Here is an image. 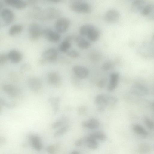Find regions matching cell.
<instances>
[{
    "label": "cell",
    "mask_w": 154,
    "mask_h": 154,
    "mask_svg": "<svg viewBox=\"0 0 154 154\" xmlns=\"http://www.w3.org/2000/svg\"><path fill=\"white\" fill-rule=\"evenodd\" d=\"M84 142V139L81 138L77 140L75 142V144L77 146H81Z\"/></svg>",
    "instance_id": "cell-41"
},
{
    "label": "cell",
    "mask_w": 154,
    "mask_h": 154,
    "mask_svg": "<svg viewBox=\"0 0 154 154\" xmlns=\"http://www.w3.org/2000/svg\"><path fill=\"white\" fill-rule=\"evenodd\" d=\"M36 13L34 14V17L42 20L53 19L58 17L61 14L60 11L57 8L53 7L48 8L43 10L37 8Z\"/></svg>",
    "instance_id": "cell-1"
},
{
    "label": "cell",
    "mask_w": 154,
    "mask_h": 154,
    "mask_svg": "<svg viewBox=\"0 0 154 154\" xmlns=\"http://www.w3.org/2000/svg\"><path fill=\"white\" fill-rule=\"evenodd\" d=\"M70 23V20L66 18L63 17L58 18L55 23L56 31L60 34L65 32L69 28Z\"/></svg>",
    "instance_id": "cell-5"
},
{
    "label": "cell",
    "mask_w": 154,
    "mask_h": 154,
    "mask_svg": "<svg viewBox=\"0 0 154 154\" xmlns=\"http://www.w3.org/2000/svg\"><path fill=\"white\" fill-rule=\"evenodd\" d=\"M28 86L29 88L34 91L39 90L42 87V83L38 77H33L30 78L28 80Z\"/></svg>",
    "instance_id": "cell-15"
},
{
    "label": "cell",
    "mask_w": 154,
    "mask_h": 154,
    "mask_svg": "<svg viewBox=\"0 0 154 154\" xmlns=\"http://www.w3.org/2000/svg\"><path fill=\"white\" fill-rule=\"evenodd\" d=\"M70 154H80V153L78 151L73 150L71 152Z\"/></svg>",
    "instance_id": "cell-43"
},
{
    "label": "cell",
    "mask_w": 154,
    "mask_h": 154,
    "mask_svg": "<svg viewBox=\"0 0 154 154\" xmlns=\"http://www.w3.org/2000/svg\"><path fill=\"white\" fill-rule=\"evenodd\" d=\"M109 77V82L107 87V90L109 91H111L114 90L117 86L119 74L118 72L112 73L110 74Z\"/></svg>",
    "instance_id": "cell-19"
},
{
    "label": "cell",
    "mask_w": 154,
    "mask_h": 154,
    "mask_svg": "<svg viewBox=\"0 0 154 154\" xmlns=\"http://www.w3.org/2000/svg\"><path fill=\"white\" fill-rule=\"evenodd\" d=\"M23 29V26L19 24H16L11 26L8 30V34L11 36H14L20 33Z\"/></svg>",
    "instance_id": "cell-25"
},
{
    "label": "cell",
    "mask_w": 154,
    "mask_h": 154,
    "mask_svg": "<svg viewBox=\"0 0 154 154\" xmlns=\"http://www.w3.org/2000/svg\"><path fill=\"white\" fill-rule=\"evenodd\" d=\"M79 33L80 35L93 42L97 41L100 36L98 30L90 24H85L81 26L79 29Z\"/></svg>",
    "instance_id": "cell-2"
},
{
    "label": "cell",
    "mask_w": 154,
    "mask_h": 154,
    "mask_svg": "<svg viewBox=\"0 0 154 154\" xmlns=\"http://www.w3.org/2000/svg\"><path fill=\"white\" fill-rule=\"evenodd\" d=\"M8 59L7 54L3 53L0 54V66L4 64Z\"/></svg>",
    "instance_id": "cell-37"
},
{
    "label": "cell",
    "mask_w": 154,
    "mask_h": 154,
    "mask_svg": "<svg viewBox=\"0 0 154 154\" xmlns=\"http://www.w3.org/2000/svg\"><path fill=\"white\" fill-rule=\"evenodd\" d=\"M113 64L110 61H107L103 64L102 69L104 71H108L112 68Z\"/></svg>",
    "instance_id": "cell-36"
},
{
    "label": "cell",
    "mask_w": 154,
    "mask_h": 154,
    "mask_svg": "<svg viewBox=\"0 0 154 154\" xmlns=\"http://www.w3.org/2000/svg\"><path fill=\"white\" fill-rule=\"evenodd\" d=\"M2 110V106L0 105V114H1Z\"/></svg>",
    "instance_id": "cell-46"
},
{
    "label": "cell",
    "mask_w": 154,
    "mask_h": 154,
    "mask_svg": "<svg viewBox=\"0 0 154 154\" xmlns=\"http://www.w3.org/2000/svg\"><path fill=\"white\" fill-rule=\"evenodd\" d=\"M69 128V125H66L62 127L57 131L54 134L55 137L61 136L68 131Z\"/></svg>",
    "instance_id": "cell-30"
},
{
    "label": "cell",
    "mask_w": 154,
    "mask_h": 154,
    "mask_svg": "<svg viewBox=\"0 0 154 154\" xmlns=\"http://www.w3.org/2000/svg\"><path fill=\"white\" fill-rule=\"evenodd\" d=\"M50 1L54 3H58L61 1L60 0H51Z\"/></svg>",
    "instance_id": "cell-44"
},
{
    "label": "cell",
    "mask_w": 154,
    "mask_h": 154,
    "mask_svg": "<svg viewBox=\"0 0 154 154\" xmlns=\"http://www.w3.org/2000/svg\"><path fill=\"white\" fill-rule=\"evenodd\" d=\"M109 96L103 94H100L96 96L95 102L96 104L99 106L98 109L102 111L106 106L109 105Z\"/></svg>",
    "instance_id": "cell-9"
},
{
    "label": "cell",
    "mask_w": 154,
    "mask_h": 154,
    "mask_svg": "<svg viewBox=\"0 0 154 154\" xmlns=\"http://www.w3.org/2000/svg\"><path fill=\"white\" fill-rule=\"evenodd\" d=\"M133 131L136 134L143 137H146L148 133L142 125L139 124H134L132 126Z\"/></svg>",
    "instance_id": "cell-23"
},
{
    "label": "cell",
    "mask_w": 154,
    "mask_h": 154,
    "mask_svg": "<svg viewBox=\"0 0 154 154\" xmlns=\"http://www.w3.org/2000/svg\"><path fill=\"white\" fill-rule=\"evenodd\" d=\"M90 59L94 61H98L101 58V54L98 51H93L91 52L90 54Z\"/></svg>",
    "instance_id": "cell-33"
},
{
    "label": "cell",
    "mask_w": 154,
    "mask_h": 154,
    "mask_svg": "<svg viewBox=\"0 0 154 154\" xmlns=\"http://www.w3.org/2000/svg\"><path fill=\"white\" fill-rule=\"evenodd\" d=\"M72 70L75 74L80 79L86 78L89 74V70L88 68L81 65L74 66L72 68Z\"/></svg>",
    "instance_id": "cell-13"
},
{
    "label": "cell",
    "mask_w": 154,
    "mask_h": 154,
    "mask_svg": "<svg viewBox=\"0 0 154 154\" xmlns=\"http://www.w3.org/2000/svg\"><path fill=\"white\" fill-rule=\"evenodd\" d=\"M119 17V14L117 11L111 9L108 10L105 13L104 19L108 23H113L117 21Z\"/></svg>",
    "instance_id": "cell-12"
},
{
    "label": "cell",
    "mask_w": 154,
    "mask_h": 154,
    "mask_svg": "<svg viewBox=\"0 0 154 154\" xmlns=\"http://www.w3.org/2000/svg\"><path fill=\"white\" fill-rule=\"evenodd\" d=\"M143 120L144 123L147 128L151 130H153L154 126L153 121L147 116H145Z\"/></svg>",
    "instance_id": "cell-32"
},
{
    "label": "cell",
    "mask_w": 154,
    "mask_h": 154,
    "mask_svg": "<svg viewBox=\"0 0 154 154\" xmlns=\"http://www.w3.org/2000/svg\"><path fill=\"white\" fill-rule=\"evenodd\" d=\"M46 150L49 154H54L55 148L54 146L50 145L47 147Z\"/></svg>",
    "instance_id": "cell-39"
},
{
    "label": "cell",
    "mask_w": 154,
    "mask_h": 154,
    "mask_svg": "<svg viewBox=\"0 0 154 154\" xmlns=\"http://www.w3.org/2000/svg\"><path fill=\"white\" fill-rule=\"evenodd\" d=\"M130 93L137 96H143L147 95L149 92L147 88L145 86L140 84H136L133 86L130 89Z\"/></svg>",
    "instance_id": "cell-11"
},
{
    "label": "cell",
    "mask_w": 154,
    "mask_h": 154,
    "mask_svg": "<svg viewBox=\"0 0 154 154\" xmlns=\"http://www.w3.org/2000/svg\"><path fill=\"white\" fill-rule=\"evenodd\" d=\"M0 105L2 106H5L8 108H12L15 106V103H8L3 98H0Z\"/></svg>",
    "instance_id": "cell-34"
},
{
    "label": "cell",
    "mask_w": 154,
    "mask_h": 154,
    "mask_svg": "<svg viewBox=\"0 0 154 154\" xmlns=\"http://www.w3.org/2000/svg\"><path fill=\"white\" fill-rule=\"evenodd\" d=\"M43 30L37 23L33 22L29 25L28 28L29 36L32 41H35L42 35Z\"/></svg>",
    "instance_id": "cell-4"
},
{
    "label": "cell",
    "mask_w": 154,
    "mask_h": 154,
    "mask_svg": "<svg viewBox=\"0 0 154 154\" xmlns=\"http://www.w3.org/2000/svg\"><path fill=\"white\" fill-rule=\"evenodd\" d=\"M147 3L144 0H136L134 1L131 4V10L135 13H140Z\"/></svg>",
    "instance_id": "cell-18"
},
{
    "label": "cell",
    "mask_w": 154,
    "mask_h": 154,
    "mask_svg": "<svg viewBox=\"0 0 154 154\" xmlns=\"http://www.w3.org/2000/svg\"><path fill=\"white\" fill-rule=\"evenodd\" d=\"M150 146L147 143H143L139 145L138 148V151L140 154H147L151 151Z\"/></svg>",
    "instance_id": "cell-27"
},
{
    "label": "cell",
    "mask_w": 154,
    "mask_h": 154,
    "mask_svg": "<svg viewBox=\"0 0 154 154\" xmlns=\"http://www.w3.org/2000/svg\"><path fill=\"white\" fill-rule=\"evenodd\" d=\"M106 82V79L103 78L101 79L98 83V86L100 88H103L105 86Z\"/></svg>",
    "instance_id": "cell-40"
},
{
    "label": "cell",
    "mask_w": 154,
    "mask_h": 154,
    "mask_svg": "<svg viewBox=\"0 0 154 154\" xmlns=\"http://www.w3.org/2000/svg\"><path fill=\"white\" fill-rule=\"evenodd\" d=\"M154 7L153 4L147 3L141 11L140 14L143 16L149 18H152L154 17Z\"/></svg>",
    "instance_id": "cell-22"
},
{
    "label": "cell",
    "mask_w": 154,
    "mask_h": 154,
    "mask_svg": "<svg viewBox=\"0 0 154 154\" xmlns=\"http://www.w3.org/2000/svg\"><path fill=\"white\" fill-rule=\"evenodd\" d=\"M49 101L53 106L54 111L57 112L58 109V104L60 102L59 98L57 97L51 98Z\"/></svg>",
    "instance_id": "cell-31"
},
{
    "label": "cell",
    "mask_w": 154,
    "mask_h": 154,
    "mask_svg": "<svg viewBox=\"0 0 154 154\" xmlns=\"http://www.w3.org/2000/svg\"><path fill=\"white\" fill-rule=\"evenodd\" d=\"M4 2L6 5L18 9L25 8L28 4L27 2L21 0H5Z\"/></svg>",
    "instance_id": "cell-17"
},
{
    "label": "cell",
    "mask_w": 154,
    "mask_h": 154,
    "mask_svg": "<svg viewBox=\"0 0 154 154\" xmlns=\"http://www.w3.org/2000/svg\"><path fill=\"white\" fill-rule=\"evenodd\" d=\"M75 40L77 46L80 48L86 49L91 46L90 42L84 37L78 36L75 38Z\"/></svg>",
    "instance_id": "cell-20"
},
{
    "label": "cell",
    "mask_w": 154,
    "mask_h": 154,
    "mask_svg": "<svg viewBox=\"0 0 154 154\" xmlns=\"http://www.w3.org/2000/svg\"><path fill=\"white\" fill-rule=\"evenodd\" d=\"M70 8L73 11L82 14L89 13L92 10L91 7L89 3L80 1H75L71 2Z\"/></svg>",
    "instance_id": "cell-3"
},
{
    "label": "cell",
    "mask_w": 154,
    "mask_h": 154,
    "mask_svg": "<svg viewBox=\"0 0 154 154\" xmlns=\"http://www.w3.org/2000/svg\"><path fill=\"white\" fill-rule=\"evenodd\" d=\"M29 137L30 144L33 148L37 151L41 150L42 148V144L40 137L33 134L29 135Z\"/></svg>",
    "instance_id": "cell-16"
},
{
    "label": "cell",
    "mask_w": 154,
    "mask_h": 154,
    "mask_svg": "<svg viewBox=\"0 0 154 154\" xmlns=\"http://www.w3.org/2000/svg\"><path fill=\"white\" fill-rule=\"evenodd\" d=\"M90 136L97 140L103 141L105 140L107 138L106 134L103 132L97 131L91 133L89 135Z\"/></svg>",
    "instance_id": "cell-29"
},
{
    "label": "cell",
    "mask_w": 154,
    "mask_h": 154,
    "mask_svg": "<svg viewBox=\"0 0 154 154\" xmlns=\"http://www.w3.org/2000/svg\"><path fill=\"white\" fill-rule=\"evenodd\" d=\"M84 142L87 147L91 149H96L98 146L97 140L89 135L84 139Z\"/></svg>",
    "instance_id": "cell-24"
},
{
    "label": "cell",
    "mask_w": 154,
    "mask_h": 154,
    "mask_svg": "<svg viewBox=\"0 0 154 154\" xmlns=\"http://www.w3.org/2000/svg\"><path fill=\"white\" fill-rule=\"evenodd\" d=\"M100 125L99 121L96 119L92 118L89 120L84 121L82 123V126L90 129H94L97 128Z\"/></svg>",
    "instance_id": "cell-21"
},
{
    "label": "cell",
    "mask_w": 154,
    "mask_h": 154,
    "mask_svg": "<svg viewBox=\"0 0 154 154\" xmlns=\"http://www.w3.org/2000/svg\"><path fill=\"white\" fill-rule=\"evenodd\" d=\"M66 53L68 56L72 58H77L79 55V52L74 49L69 50Z\"/></svg>",
    "instance_id": "cell-35"
},
{
    "label": "cell",
    "mask_w": 154,
    "mask_h": 154,
    "mask_svg": "<svg viewBox=\"0 0 154 154\" xmlns=\"http://www.w3.org/2000/svg\"><path fill=\"white\" fill-rule=\"evenodd\" d=\"M4 91L11 97H15L21 94L20 89L18 87L11 84H6L3 87Z\"/></svg>",
    "instance_id": "cell-10"
},
{
    "label": "cell",
    "mask_w": 154,
    "mask_h": 154,
    "mask_svg": "<svg viewBox=\"0 0 154 154\" xmlns=\"http://www.w3.org/2000/svg\"><path fill=\"white\" fill-rule=\"evenodd\" d=\"M71 46V42L65 39L59 45V50L61 52L66 53L69 50Z\"/></svg>",
    "instance_id": "cell-28"
},
{
    "label": "cell",
    "mask_w": 154,
    "mask_h": 154,
    "mask_svg": "<svg viewBox=\"0 0 154 154\" xmlns=\"http://www.w3.org/2000/svg\"><path fill=\"white\" fill-rule=\"evenodd\" d=\"M66 121V119H62L54 122L52 125V127L54 129L58 128L61 126Z\"/></svg>",
    "instance_id": "cell-38"
},
{
    "label": "cell",
    "mask_w": 154,
    "mask_h": 154,
    "mask_svg": "<svg viewBox=\"0 0 154 154\" xmlns=\"http://www.w3.org/2000/svg\"><path fill=\"white\" fill-rule=\"evenodd\" d=\"M8 59L14 63H17L20 62L23 58L21 53L16 49L10 50L7 54Z\"/></svg>",
    "instance_id": "cell-14"
},
{
    "label": "cell",
    "mask_w": 154,
    "mask_h": 154,
    "mask_svg": "<svg viewBox=\"0 0 154 154\" xmlns=\"http://www.w3.org/2000/svg\"><path fill=\"white\" fill-rule=\"evenodd\" d=\"M58 52L54 48H51L45 50L42 53V56L44 61H53L57 58Z\"/></svg>",
    "instance_id": "cell-7"
},
{
    "label": "cell",
    "mask_w": 154,
    "mask_h": 154,
    "mask_svg": "<svg viewBox=\"0 0 154 154\" xmlns=\"http://www.w3.org/2000/svg\"><path fill=\"white\" fill-rule=\"evenodd\" d=\"M42 35L48 41L52 42H58L61 38L60 33L50 28H46L43 29Z\"/></svg>",
    "instance_id": "cell-6"
},
{
    "label": "cell",
    "mask_w": 154,
    "mask_h": 154,
    "mask_svg": "<svg viewBox=\"0 0 154 154\" xmlns=\"http://www.w3.org/2000/svg\"><path fill=\"white\" fill-rule=\"evenodd\" d=\"M1 15L4 22V26H8L11 23L14 18L13 11L11 9L7 8H3L2 10Z\"/></svg>",
    "instance_id": "cell-8"
},
{
    "label": "cell",
    "mask_w": 154,
    "mask_h": 154,
    "mask_svg": "<svg viewBox=\"0 0 154 154\" xmlns=\"http://www.w3.org/2000/svg\"><path fill=\"white\" fill-rule=\"evenodd\" d=\"M48 79L49 82L51 84L56 85L59 83L60 79L58 74L54 72L48 73Z\"/></svg>",
    "instance_id": "cell-26"
},
{
    "label": "cell",
    "mask_w": 154,
    "mask_h": 154,
    "mask_svg": "<svg viewBox=\"0 0 154 154\" xmlns=\"http://www.w3.org/2000/svg\"><path fill=\"white\" fill-rule=\"evenodd\" d=\"M3 7V4L1 1H0V11L2 9Z\"/></svg>",
    "instance_id": "cell-45"
},
{
    "label": "cell",
    "mask_w": 154,
    "mask_h": 154,
    "mask_svg": "<svg viewBox=\"0 0 154 154\" xmlns=\"http://www.w3.org/2000/svg\"><path fill=\"white\" fill-rule=\"evenodd\" d=\"M6 141L5 137L3 136H0V146L4 145Z\"/></svg>",
    "instance_id": "cell-42"
}]
</instances>
